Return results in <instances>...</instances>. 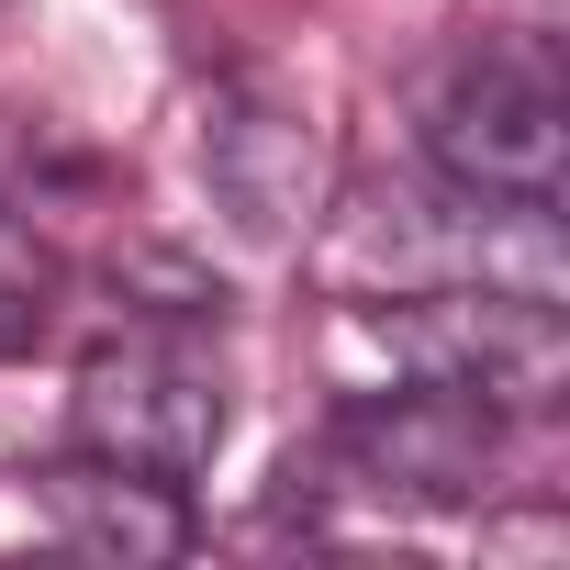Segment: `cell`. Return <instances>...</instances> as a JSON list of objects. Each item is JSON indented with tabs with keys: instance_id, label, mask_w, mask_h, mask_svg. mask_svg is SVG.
I'll return each instance as SVG.
<instances>
[{
	"instance_id": "obj_1",
	"label": "cell",
	"mask_w": 570,
	"mask_h": 570,
	"mask_svg": "<svg viewBox=\"0 0 570 570\" xmlns=\"http://www.w3.org/2000/svg\"><path fill=\"white\" fill-rule=\"evenodd\" d=\"M448 190L470 202H514V213H548L559 202V146H570V112H559V79L537 57H470L425 124Z\"/></svg>"
},
{
	"instance_id": "obj_2",
	"label": "cell",
	"mask_w": 570,
	"mask_h": 570,
	"mask_svg": "<svg viewBox=\"0 0 570 570\" xmlns=\"http://www.w3.org/2000/svg\"><path fill=\"white\" fill-rule=\"evenodd\" d=\"M79 425L124 481H190L224 448V381L202 358H179V347H124V358L90 370Z\"/></svg>"
},
{
	"instance_id": "obj_3",
	"label": "cell",
	"mask_w": 570,
	"mask_h": 570,
	"mask_svg": "<svg viewBox=\"0 0 570 570\" xmlns=\"http://www.w3.org/2000/svg\"><path fill=\"white\" fill-rule=\"evenodd\" d=\"M213 168H224V202L257 235L314 224V112H292V101H224Z\"/></svg>"
},
{
	"instance_id": "obj_4",
	"label": "cell",
	"mask_w": 570,
	"mask_h": 570,
	"mask_svg": "<svg viewBox=\"0 0 570 570\" xmlns=\"http://www.w3.org/2000/svg\"><path fill=\"white\" fill-rule=\"evenodd\" d=\"M12 336H23V314H12V303H0V347H12Z\"/></svg>"
}]
</instances>
